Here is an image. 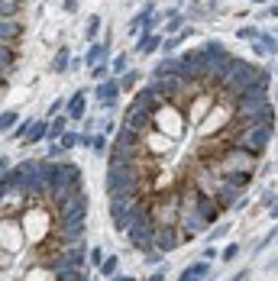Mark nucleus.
Returning <instances> with one entry per match:
<instances>
[{"label":"nucleus","mask_w":278,"mask_h":281,"mask_svg":"<svg viewBox=\"0 0 278 281\" xmlns=\"http://www.w3.org/2000/svg\"><path fill=\"white\" fill-rule=\"evenodd\" d=\"M20 226H23V236L29 245H42L52 236L55 230V214H52V207L46 200H36V204H29L20 214Z\"/></svg>","instance_id":"f257e3e1"},{"label":"nucleus","mask_w":278,"mask_h":281,"mask_svg":"<svg viewBox=\"0 0 278 281\" xmlns=\"http://www.w3.org/2000/svg\"><path fill=\"white\" fill-rule=\"evenodd\" d=\"M256 168H259V155L246 152V149H239V146H230L227 152L211 165V171H217L220 178H227V174H249V178H253Z\"/></svg>","instance_id":"f03ea898"},{"label":"nucleus","mask_w":278,"mask_h":281,"mask_svg":"<svg viewBox=\"0 0 278 281\" xmlns=\"http://www.w3.org/2000/svg\"><path fill=\"white\" fill-rule=\"evenodd\" d=\"M152 126L159 129V133L171 136V139H181L185 136V126H188V117L175 103H162V107H155V113H152Z\"/></svg>","instance_id":"7ed1b4c3"},{"label":"nucleus","mask_w":278,"mask_h":281,"mask_svg":"<svg viewBox=\"0 0 278 281\" xmlns=\"http://www.w3.org/2000/svg\"><path fill=\"white\" fill-rule=\"evenodd\" d=\"M268 136H272V126H268V123H246V126H239L236 143H233V146L246 149V152L262 155L265 146H268Z\"/></svg>","instance_id":"20e7f679"},{"label":"nucleus","mask_w":278,"mask_h":281,"mask_svg":"<svg viewBox=\"0 0 278 281\" xmlns=\"http://www.w3.org/2000/svg\"><path fill=\"white\" fill-rule=\"evenodd\" d=\"M230 123H233V103L217 100L214 107H211V113L197 123V133H201V139H211V136L220 133V129H227Z\"/></svg>","instance_id":"39448f33"},{"label":"nucleus","mask_w":278,"mask_h":281,"mask_svg":"<svg viewBox=\"0 0 278 281\" xmlns=\"http://www.w3.org/2000/svg\"><path fill=\"white\" fill-rule=\"evenodd\" d=\"M217 103V91H197V94H191V97L185 100V117L188 123H201L207 113H211V107Z\"/></svg>","instance_id":"423d86ee"},{"label":"nucleus","mask_w":278,"mask_h":281,"mask_svg":"<svg viewBox=\"0 0 278 281\" xmlns=\"http://www.w3.org/2000/svg\"><path fill=\"white\" fill-rule=\"evenodd\" d=\"M152 245L162 256H168V252H175L178 245H185V242H181L178 226H152Z\"/></svg>","instance_id":"0eeeda50"},{"label":"nucleus","mask_w":278,"mask_h":281,"mask_svg":"<svg viewBox=\"0 0 278 281\" xmlns=\"http://www.w3.org/2000/svg\"><path fill=\"white\" fill-rule=\"evenodd\" d=\"M175 143H178V139L165 136V133H159V129H149V133L143 136V149L149 155H168L171 149H175Z\"/></svg>","instance_id":"6e6552de"},{"label":"nucleus","mask_w":278,"mask_h":281,"mask_svg":"<svg viewBox=\"0 0 278 281\" xmlns=\"http://www.w3.org/2000/svg\"><path fill=\"white\" fill-rule=\"evenodd\" d=\"M23 39V23L20 20H0V46H20Z\"/></svg>","instance_id":"1a4fd4ad"},{"label":"nucleus","mask_w":278,"mask_h":281,"mask_svg":"<svg viewBox=\"0 0 278 281\" xmlns=\"http://www.w3.org/2000/svg\"><path fill=\"white\" fill-rule=\"evenodd\" d=\"M207 278H211V265H207V259L191 262L188 268L178 271V281H207Z\"/></svg>","instance_id":"9d476101"},{"label":"nucleus","mask_w":278,"mask_h":281,"mask_svg":"<svg viewBox=\"0 0 278 281\" xmlns=\"http://www.w3.org/2000/svg\"><path fill=\"white\" fill-rule=\"evenodd\" d=\"M117 94H120V84H117V81H103V84L97 87V97H100V107H114Z\"/></svg>","instance_id":"9b49d317"},{"label":"nucleus","mask_w":278,"mask_h":281,"mask_svg":"<svg viewBox=\"0 0 278 281\" xmlns=\"http://www.w3.org/2000/svg\"><path fill=\"white\" fill-rule=\"evenodd\" d=\"M65 107H68V117H72V120H81L84 117V94H75Z\"/></svg>","instance_id":"f8f14e48"},{"label":"nucleus","mask_w":278,"mask_h":281,"mask_svg":"<svg viewBox=\"0 0 278 281\" xmlns=\"http://www.w3.org/2000/svg\"><path fill=\"white\" fill-rule=\"evenodd\" d=\"M117 268H120V259H117V256H107V259H103L100 265H97L100 278H114V275H117Z\"/></svg>","instance_id":"ddd939ff"},{"label":"nucleus","mask_w":278,"mask_h":281,"mask_svg":"<svg viewBox=\"0 0 278 281\" xmlns=\"http://www.w3.org/2000/svg\"><path fill=\"white\" fill-rule=\"evenodd\" d=\"M136 81H139V72H123V75H120V91H133V87H136Z\"/></svg>","instance_id":"4468645a"},{"label":"nucleus","mask_w":278,"mask_h":281,"mask_svg":"<svg viewBox=\"0 0 278 281\" xmlns=\"http://www.w3.org/2000/svg\"><path fill=\"white\" fill-rule=\"evenodd\" d=\"M275 236H278V226H272V230H268V233L262 236V239H259V242L253 245V252H256V256H259V252L265 249V245H272V242H275Z\"/></svg>","instance_id":"2eb2a0df"},{"label":"nucleus","mask_w":278,"mask_h":281,"mask_svg":"<svg viewBox=\"0 0 278 281\" xmlns=\"http://www.w3.org/2000/svg\"><path fill=\"white\" fill-rule=\"evenodd\" d=\"M100 262H103V249H100V245H91V249H88V268H97Z\"/></svg>","instance_id":"dca6fc26"},{"label":"nucleus","mask_w":278,"mask_h":281,"mask_svg":"<svg viewBox=\"0 0 278 281\" xmlns=\"http://www.w3.org/2000/svg\"><path fill=\"white\" fill-rule=\"evenodd\" d=\"M78 143H81V136H78V133H62V136H58V146H62L65 152H68V149H75Z\"/></svg>","instance_id":"f3484780"},{"label":"nucleus","mask_w":278,"mask_h":281,"mask_svg":"<svg viewBox=\"0 0 278 281\" xmlns=\"http://www.w3.org/2000/svg\"><path fill=\"white\" fill-rule=\"evenodd\" d=\"M65 123H68V117H58L55 123H49V139H58L65 133Z\"/></svg>","instance_id":"a211bd4d"},{"label":"nucleus","mask_w":278,"mask_h":281,"mask_svg":"<svg viewBox=\"0 0 278 281\" xmlns=\"http://www.w3.org/2000/svg\"><path fill=\"white\" fill-rule=\"evenodd\" d=\"M52 68H55V72H65V68H68V49H58V55H55V61H52Z\"/></svg>","instance_id":"6ab92c4d"},{"label":"nucleus","mask_w":278,"mask_h":281,"mask_svg":"<svg viewBox=\"0 0 278 281\" xmlns=\"http://www.w3.org/2000/svg\"><path fill=\"white\" fill-rule=\"evenodd\" d=\"M91 149H94V152H97V155H103V152H107V136H91Z\"/></svg>","instance_id":"aec40b11"},{"label":"nucleus","mask_w":278,"mask_h":281,"mask_svg":"<svg viewBox=\"0 0 278 281\" xmlns=\"http://www.w3.org/2000/svg\"><path fill=\"white\" fill-rule=\"evenodd\" d=\"M236 256H239V242H230L227 249L220 252V259H223V262H233V259H236Z\"/></svg>","instance_id":"412c9836"},{"label":"nucleus","mask_w":278,"mask_h":281,"mask_svg":"<svg viewBox=\"0 0 278 281\" xmlns=\"http://www.w3.org/2000/svg\"><path fill=\"white\" fill-rule=\"evenodd\" d=\"M16 126V113H0V129H10Z\"/></svg>","instance_id":"4be33fe9"},{"label":"nucleus","mask_w":278,"mask_h":281,"mask_svg":"<svg viewBox=\"0 0 278 281\" xmlns=\"http://www.w3.org/2000/svg\"><path fill=\"white\" fill-rule=\"evenodd\" d=\"M97 29H100V20H97V16H91V20H88V36L94 39V36H97Z\"/></svg>","instance_id":"5701e85b"},{"label":"nucleus","mask_w":278,"mask_h":281,"mask_svg":"<svg viewBox=\"0 0 278 281\" xmlns=\"http://www.w3.org/2000/svg\"><path fill=\"white\" fill-rule=\"evenodd\" d=\"M146 281H165V268H155V271H152V275L146 278Z\"/></svg>","instance_id":"b1692460"},{"label":"nucleus","mask_w":278,"mask_h":281,"mask_svg":"<svg viewBox=\"0 0 278 281\" xmlns=\"http://www.w3.org/2000/svg\"><path fill=\"white\" fill-rule=\"evenodd\" d=\"M7 84H10V75H7L4 68H0V91H7Z\"/></svg>","instance_id":"393cba45"},{"label":"nucleus","mask_w":278,"mask_h":281,"mask_svg":"<svg viewBox=\"0 0 278 281\" xmlns=\"http://www.w3.org/2000/svg\"><path fill=\"white\" fill-rule=\"evenodd\" d=\"M217 256H220V252H217L214 245H207V249H204V259H217Z\"/></svg>","instance_id":"a878e982"},{"label":"nucleus","mask_w":278,"mask_h":281,"mask_svg":"<svg viewBox=\"0 0 278 281\" xmlns=\"http://www.w3.org/2000/svg\"><path fill=\"white\" fill-rule=\"evenodd\" d=\"M268 214H272L275 220H278V200H272V210H268Z\"/></svg>","instance_id":"bb28decb"},{"label":"nucleus","mask_w":278,"mask_h":281,"mask_svg":"<svg viewBox=\"0 0 278 281\" xmlns=\"http://www.w3.org/2000/svg\"><path fill=\"white\" fill-rule=\"evenodd\" d=\"M275 265H278V259H275V262H272V268H275Z\"/></svg>","instance_id":"cd10ccee"},{"label":"nucleus","mask_w":278,"mask_h":281,"mask_svg":"<svg viewBox=\"0 0 278 281\" xmlns=\"http://www.w3.org/2000/svg\"><path fill=\"white\" fill-rule=\"evenodd\" d=\"M272 13H275V16H278V7H275V10H272Z\"/></svg>","instance_id":"c85d7f7f"}]
</instances>
